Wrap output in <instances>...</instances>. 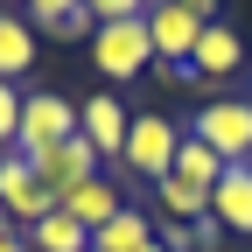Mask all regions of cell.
I'll return each instance as SVG.
<instances>
[{
    "label": "cell",
    "mask_w": 252,
    "mask_h": 252,
    "mask_svg": "<svg viewBox=\"0 0 252 252\" xmlns=\"http://www.w3.org/2000/svg\"><path fill=\"white\" fill-rule=\"evenodd\" d=\"M91 21H140L147 14V0H84Z\"/></svg>",
    "instance_id": "cell-19"
},
{
    "label": "cell",
    "mask_w": 252,
    "mask_h": 252,
    "mask_svg": "<svg viewBox=\"0 0 252 252\" xmlns=\"http://www.w3.org/2000/svg\"><path fill=\"white\" fill-rule=\"evenodd\" d=\"M28 238V252H91V231L77 224V217H63V210H49L35 231H21Z\"/></svg>",
    "instance_id": "cell-15"
},
{
    "label": "cell",
    "mask_w": 252,
    "mask_h": 252,
    "mask_svg": "<svg viewBox=\"0 0 252 252\" xmlns=\"http://www.w3.org/2000/svg\"><path fill=\"white\" fill-rule=\"evenodd\" d=\"M0 231H7V210H0Z\"/></svg>",
    "instance_id": "cell-24"
},
{
    "label": "cell",
    "mask_w": 252,
    "mask_h": 252,
    "mask_svg": "<svg viewBox=\"0 0 252 252\" xmlns=\"http://www.w3.org/2000/svg\"><path fill=\"white\" fill-rule=\"evenodd\" d=\"M154 63V42H147V21H98V35H91V70L98 77H140Z\"/></svg>",
    "instance_id": "cell-5"
},
{
    "label": "cell",
    "mask_w": 252,
    "mask_h": 252,
    "mask_svg": "<svg viewBox=\"0 0 252 252\" xmlns=\"http://www.w3.org/2000/svg\"><path fill=\"white\" fill-rule=\"evenodd\" d=\"M224 224H217V217H196V224H189V252H224Z\"/></svg>",
    "instance_id": "cell-20"
},
{
    "label": "cell",
    "mask_w": 252,
    "mask_h": 252,
    "mask_svg": "<svg viewBox=\"0 0 252 252\" xmlns=\"http://www.w3.org/2000/svg\"><path fill=\"white\" fill-rule=\"evenodd\" d=\"M182 7L196 14V21H217V0H182Z\"/></svg>",
    "instance_id": "cell-21"
},
{
    "label": "cell",
    "mask_w": 252,
    "mask_h": 252,
    "mask_svg": "<svg viewBox=\"0 0 252 252\" xmlns=\"http://www.w3.org/2000/svg\"><path fill=\"white\" fill-rule=\"evenodd\" d=\"M147 245H154V224H147V210H133V203H126L105 231H91V252H147Z\"/></svg>",
    "instance_id": "cell-14"
},
{
    "label": "cell",
    "mask_w": 252,
    "mask_h": 252,
    "mask_svg": "<svg viewBox=\"0 0 252 252\" xmlns=\"http://www.w3.org/2000/svg\"><path fill=\"white\" fill-rule=\"evenodd\" d=\"M14 133H21V84L0 77V154H14Z\"/></svg>",
    "instance_id": "cell-18"
},
{
    "label": "cell",
    "mask_w": 252,
    "mask_h": 252,
    "mask_svg": "<svg viewBox=\"0 0 252 252\" xmlns=\"http://www.w3.org/2000/svg\"><path fill=\"white\" fill-rule=\"evenodd\" d=\"M0 252H28V238L21 231H0Z\"/></svg>",
    "instance_id": "cell-22"
},
{
    "label": "cell",
    "mask_w": 252,
    "mask_h": 252,
    "mask_svg": "<svg viewBox=\"0 0 252 252\" xmlns=\"http://www.w3.org/2000/svg\"><path fill=\"white\" fill-rule=\"evenodd\" d=\"M245 98H252V84H245Z\"/></svg>",
    "instance_id": "cell-26"
},
{
    "label": "cell",
    "mask_w": 252,
    "mask_h": 252,
    "mask_svg": "<svg viewBox=\"0 0 252 252\" xmlns=\"http://www.w3.org/2000/svg\"><path fill=\"white\" fill-rule=\"evenodd\" d=\"M210 217H217L231 238H252V161H238V168L217 175V189H210Z\"/></svg>",
    "instance_id": "cell-11"
},
{
    "label": "cell",
    "mask_w": 252,
    "mask_h": 252,
    "mask_svg": "<svg viewBox=\"0 0 252 252\" xmlns=\"http://www.w3.org/2000/svg\"><path fill=\"white\" fill-rule=\"evenodd\" d=\"M0 210H7V231H35L56 210V196L35 182V168H28L21 154H0Z\"/></svg>",
    "instance_id": "cell-6"
},
{
    "label": "cell",
    "mask_w": 252,
    "mask_h": 252,
    "mask_svg": "<svg viewBox=\"0 0 252 252\" xmlns=\"http://www.w3.org/2000/svg\"><path fill=\"white\" fill-rule=\"evenodd\" d=\"M147 252H161V245H147Z\"/></svg>",
    "instance_id": "cell-25"
},
{
    "label": "cell",
    "mask_w": 252,
    "mask_h": 252,
    "mask_svg": "<svg viewBox=\"0 0 252 252\" xmlns=\"http://www.w3.org/2000/svg\"><path fill=\"white\" fill-rule=\"evenodd\" d=\"M28 168H35V182H42L49 196L63 203L77 182H91V175H98V147H91L84 133H70L63 147H42V154H28Z\"/></svg>",
    "instance_id": "cell-7"
},
{
    "label": "cell",
    "mask_w": 252,
    "mask_h": 252,
    "mask_svg": "<svg viewBox=\"0 0 252 252\" xmlns=\"http://www.w3.org/2000/svg\"><path fill=\"white\" fill-rule=\"evenodd\" d=\"M35 42H42L35 28H28L21 14H7V7H0V77H7V84L35 70Z\"/></svg>",
    "instance_id": "cell-13"
},
{
    "label": "cell",
    "mask_w": 252,
    "mask_h": 252,
    "mask_svg": "<svg viewBox=\"0 0 252 252\" xmlns=\"http://www.w3.org/2000/svg\"><path fill=\"white\" fill-rule=\"evenodd\" d=\"M126 126H133V112L119 105V91H91L77 105V133L98 147V161H119L126 154Z\"/></svg>",
    "instance_id": "cell-9"
},
{
    "label": "cell",
    "mask_w": 252,
    "mask_h": 252,
    "mask_svg": "<svg viewBox=\"0 0 252 252\" xmlns=\"http://www.w3.org/2000/svg\"><path fill=\"white\" fill-rule=\"evenodd\" d=\"M238 70H252V63H245V35H238L231 21H210L203 42H196V56H189V84L217 91V84H231Z\"/></svg>",
    "instance_id": "cell-8"
},
{
    "label": "cell",
    "mask_w": 252,
    "mask_h": 252,
    "mask_svg": "<svg viewBox=\"0 0 252 252\" xmlns=\"http://www.w3.org/2000/svg\"><path fill=\"white\" fill-rule=\"evenodd\" d=\"M154 196H161V210L175 217V224H196V217H210V189L182 182V175H161V182H154Z\"/></svg>",
    "instance_id": "cell-16"
},
{
    "label": "cell",
    "mask_w": 252,
    "mask_h": 252,
    "mask_svg": "<svg viewBox=\"0 0 252 252\" xmlns=\"http://www.w3.org/2000/svg\"><path fill=\"white\" fill-rule=\"evenodd\" d=\"M147 42H154V63H161V77H175V70H189V56H196V42H203V28L210 21H196L182 7V0H147Z\"/></svg>",
    "instance_id": "cell-3"
},
{
    "label": "cell",
    "mask_w": 252,
    "mask_h": 252,
    "mask_svg": "<svg viewBox=\"0 0 252 252\" xmlns=\"http://www.w3.org/2000/svg\"><path fill=\"white\" fill-rule=\"evenodd\" d=\"M0 7H7V14H21V7H28V0H0Z\"/></svg>",
    "instance_id": "cell-23"
},
{
    "label": "cell",
    "mask_w": 252,
    "mask_h": 252,
    "mask_svg": "<svg viewBox=\"0 0 252 252\" xmlns=\"http://www.w3.org/2000/svg\"><path fill=\"white\" fill-rule=\"evenodd\" d=\"M175 175L182 182H196V189H217V175H224V161L196 140V133H182V147H175Z\"/></svg>",
    "instance_id": "cell-17"
},
{
    "label": "cell",
    "mask_w": 252,
    "mask_h": 252,
    "mask_svg": "<svg viewBox=\"0 0 252 252\" xmlns=\"http://www.w3.org/2000/svg\"><path fill=\"white\" fill-rule=\"evenodd\" d=\"M56 210H63V217H77L84 231H105L112 217L126 210V196H119V182H105V175H91V182H77V189H70V196H63Z\"/></svg>",
    "instance_id": "cell-12"
},
{
    "label": "cell",
    "mask_w": 252,
    "mask_h": 252,
    "mask_svg": "<svg viewBox=\"0 0 252 252\" xmlns=\"http://www.w3.org/2000/svg\"><path fill=\"white\" fill-rule=\"evenodd\" d=\"M175 147H182V126L168 112H133L119 168L133 175V182H161V175H175Z\"/></svg>",
    "instance_id": "cell-1"
},
{
    "label": "cell",
    "mask_w": 252,
    "mask_h": 252,
    "mask_svg": "<svg viewBox=\"0 0 252 252\" xmlns=\"http://www.w3.org/2000/svg\"><path fill=\"white\" fill-rule=\"evenodd\" d=\"M189 133H196L224 168H238V161H252V98H210L196 119H189Z\"/></svg>",
    "instance_id": "cell-2"
},
{
    "label": "cell",
    "mask_w": 252,
    "mask_h": 252,
    "mask_svg": "<svg viewBox=\"0 0 252 252\" xmlns=\"http://www.w3.org/2000/svg\"><path fill=\"white\" fill-rule=\"evenodd\" d=\"M70 133H77V105L63 98V91H21V133H14L21 161L42 154V147H63Z\"/></svg>",
    "instance_id": "cell-4"
},
{
    "label": "cell",
    "mask_w": 252,
    "mask_h": 252,
    "mask_svg": "<svg viewBox=\"0 0 252 252\" xmlns=\"http://www.w3.org/2000/svg\"><path fill=\"white\" fill-rule=\"evenodd\" d=\"M21 21L35 28V35H56V42H91L98 35V21H91L84 0H28Z\"/></svg>",
    "instance_id": "cell-10"
}]
</instances>
